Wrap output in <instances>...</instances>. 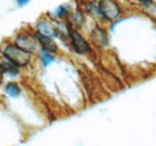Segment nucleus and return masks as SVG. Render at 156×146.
Returning <instances> with one entry per match:
<instances>
[{
	"instance_id": "obj_1",
	"label": "nucleus",
	"mask_w": 156,
	"mask_h": 146,
	"mask_svg": "<svg viewBox=\"0 0 156 146\" xmlns=\"http://www.w3.org/2000/svg\"><path fill=\"white\" fill-rule=\"evenodd\" d=\"M2 55H4V57L11 60L13 64H16L20 67L28 66L31 61V53L20 48L15 43L13 44H6L2 49Z\"/></svg>"
},
{
	"instance_id": "obj_2",
	"label": "nucleus",
	"mask_w": 156,
	"mask_h": 146,
	"mask_svg": "<svg viewBox=\"0 0 156 146\" xmlns=\"http://www.w3.org/2000/svg\"><path fill=\"white\" fill-rule=\"evenodd\" d=\"M98 15L106 20H114L120 16V6L115 0H100L98 5Z\"/></svg>"
},
{
	"instance_id": "obj_3",
	"label": "nucleus",
	"mask_w": 156,
	"mask_h": 146,
	"mask_svg": "<svg viewBox=\"0 0 156 146\" xmlns=\"http://www.w3.org/2000/svg\"><path fill=\"white\" fill-rule=\"evenodd\" d=\"M67 36L70 38L72 48L78 54H88L91 52V47H90L89 42L82 36L77 30H75L70 25H67Z\"/></svg>"
},
{
	"instance_id": "obj_4",
	"label": "nucleus",
	"mask_w": 156,
	"mask_h": 146,
	"mask_svg": "<svg viewBox=\"0 0 156 146\" xmlns=\"http://www.w3.org/2000/svg\"><path fill=\"white\" fill-rule=\"evenodd\" d=\"M15 44L18 46L22 49L31 53V54L35 50H37V47H39V42H37L35 35H29V34H20V35H18L15 40Z\"/></svg>"
},
{
	"instance_id": "obj_5",
	"label": "nucleus",
	"mask_w": 156,
	"mask_h": 146,
	"mask_svg": "<svg viewBox=\"0 0 156 146\" xmlns=\"http://www.w3.org/2000/svg\"><path fill=\"white\" fill-rule=\"evenodd\" d=\"M36 31L44 35L47 37H51V38H55V37H60V31H59L58 28H55L53 25V23L51 20H47V19H41L37 22L36 24Z\"/></svg>"
},
{
	"instance_id": "obj_6",
	"label": "nucleus",
	"mask_w": 156,
	"mask_h": 146,
	"mask_svg": "<svg viewBox=\"0 0 156 146\" xmlns=\"http://www.w3.org/2000/svg\"><path fill=\"white\" fill-rule=\"evenodd\" d=\"M34 35H35L37 42H39V46H41V49L47 50V52H49V53H52V54H55V53L58 52V44L55 43L54 38L44 36V35L40 34L37 31H36Z\"/></svg>"
},
{
	"instance_id": "obj_7",
	"label": "nucleus",
	"mask_w": 156,
	"mask_h": 146,
	"mask_svg": "<svg viewBox=\"0 0 156 146\" xmlns=\"http://www.w3.org/2000/svg\"><path fill=\"white\" fill-rule=\"evenodd\" d=\"M20 66H17L16 64H13L11 60L4 57L1 61H0V73L2 75H9L11 78H15L20 74Z\"/></svg>"
},
{
	"instance_id": "obj_8",
	"label": "nucleus",
	"mask_w": 156,
	"mask_h": 146,
	"mask_svg": "<svg viewBox=\"0 0 156 146\" xmlns=\"http://www.w3.org/2000/svg\"><path fill=\"white\" fill-rule=\"evenodd\" d=\"M91 37H93V41L100 46V47H105L108 44V37H107V33L101 29L100 26H96L94 30H93V34H91Z\"/></svg>"
},
{
	"instance_id": "obj_9",
	"label": "nucleus",
	"mask_w": 156,
	"mask_h": 146,
	"mask_svg": "<svg viewBox=\"0 0 156 146\" xmlns=\"http://www.w3.org/2000/svg\"><path fill=\"white\" fill-rule=\"evenodd\" d=\"M4 90H5V93L9 97H11V98H17V97H20V93H22V89H20V86L16 82H9V83H6Z\"/></svg>"
},
{
	"instance_id": "obj_10",
	"label": "nucleus",
	"mask_w": 156,
	"mask_h": 146,
	"mask_svg": "<svg viewBox=\"0 0 156 146\" xmlns=\"http://www.w3.org/2000/svg\"><path fill=\"white\" fill-rule=\"evenodd\" d=\"M40 59H41V61H42V64H43L44 67H48V66L52 65V64L54 62V60H55L54 54H52V53H49V52H47V50H43V49L40 50Z\"/></svg>"
},
{
	"instance_id": "obj_11",
	"label": "nucleus",
	"mask_w": 156,
	"mask_h": 146,
	"mask_svg": "<svg viewBox=\"0 0 156 146\" xmlns=\"http://www.w3.org/2000/svg\"><path fill=\"white\" fill-rule=\"evenodd\" d=\"M66 13H67V11L64 6H59L58 9L54 11V16L58 17V18H64L66 16Z\"/></svg>"
},
{
	"instance_id": "obj_12",
	"label": "nucleus",
	"mask_w": 156,
	"mask_h": 146,
	"mask_svg": "<svg viewBox=\"0 0 156 146\" xmlns=\"http://www.w3.org/2000/svg\"><path fill=\"white\" fill-rule=\"evenodd\" d=\"M29 1H30V0H16V2H17L18 6H24V5H27Z\"/></svg>"
},
{
	"instance_id": "obj_13",
	"label": "nucleus",
	"mask_w": 156,
	"mask_h": 146,
	"mask_svg": "<svg viewBox=\"0 0 156 146\" xmlns=\"http://www.w3.org/2000/svg\"><path fill=\"white\" fill-rule=\"evenodd\" d=\"M139 2H142V4L145 5V6H149V5L153 4V0H139Z\"/></svg>"
}]
</instances>
